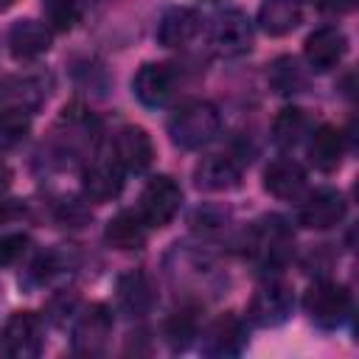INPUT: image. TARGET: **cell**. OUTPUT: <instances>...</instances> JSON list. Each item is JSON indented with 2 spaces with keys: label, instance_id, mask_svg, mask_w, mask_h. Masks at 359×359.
Here are the masks:
<instances>
[{
  "label": "cell",
  "instance_id": "d4e9b609",
  "mask_svg": "<svg viewBox=\"0 0 359 359\" xmlns=\"http://www.w3.org/2000/svg\"><path fill=\"white\" fill-rule=\"evenodd\" d=\"M42 14L50 31H70L84 14V0H42Z\"/></svg>",
  "mask_w": 359,
  "mask_h": 359
},
{
  "label": "cell",
  "instance_id": "9a60e30c",
  "mask_svg": "<svg viewBox=\"0 0 359 359\" xmlns=\"http://www.w3.org/2000/svg\"><path fill=\"white\" fill-rule=\"evenodd\" d=\"M123 188V171L115 160H93L81 171V194L90 202H109Z\"/></svg>",
  "mask_w": 359,
  "mask_h": 359
},
{
  "label": "cell",
  "instance_id": "83f0119b",
  "mask_svg": "<svg viewBox=\"0 0 359 359\" xmlns=\"http://www.w3.org/2000/svg\"><path fill=\"white\" fill-rule=\"evenodd\" d=\"M28 250V236L25 233H6L0 236V266L17 264Z\"/></svg>",
  "mask_w": 359,
  "mask_h": 359
},
{
  "label": "cell",
  "instance_id": "30bf717a",
  "mask_svg": "<svg viewBox=\"0 0 359 359\" xmlns=\"http://www.w3.org/2000/svg\"><path fill=\"white\" fill-rule=\"evenodd\" d=\"M345 50H348V36L337 25H323V28L311 31L303 42V56H306L309 67L317 70V73H325V70L337 67L342 62Z\"/></svg>",
  "mask_w": 359,
  "mask_h": 359
},
{
  "label": "cell",
  "instance_id": "1f68e13d",
  "mask_svg": "<svg viewBox=\"0 0 359 359\" xmlns=\"http://www.w3.org/2000/svg\"><path fill=\"white\" fill-rule=\"evenodd\" d=\"M11 3H17V0H0V8H8Z\"/></svg>",
  "mask_w": 359,
  "mask_h": 359
},
{
  "label": "cell",
  "instance_id": "5b68a950",
  "mask_svg": "<svg viewBox=\"0 0 359 359\" xmlns=\"http://www.w3.org/2000/svg\"><path fill=\"white\" fill-rule=\"evenodd\" d=\"M112 311L104 303L87 306L73 323V351L79 356H101L112 334Z\"/></svg>",
  "mask_w": 359,
  "mask_h": 359
},
{
  "label": "cell",
  "instance_id": "7a4b0ae2",
  "mask_svg": "<svg viewBox=\"0 0 359 359\" xmlns=\"http://www.w3.org/2000/svg\"><path fill=\"white\" fill-rule=\"evenodd\" d=\"M303 309L309 320L325 331L339 328L351 314V292L334 280H317L309 286L303 297Z\"/></svg>",
  "mask_w": 359,
  "mask_h": 359
},
{
  "label": "cell",
  "instance_id": "ffe728a7",
  "mask_svg": "<svg viewBox=\"0 0 359 359\" xmlns=\"http://www.w3.org/2000/svg\"><path fill=\"white\" fill-rule=\"evenodd\" d=\"M345 154V135L334 123H323L309 135V160L320 171H334Z\"/></svg>",
  "mask_w": 359,
  "mask_h": 359
},
{
  "label": "cell",
  "instance_id": "8fae6325",
  "mask_svg": "<svg viewBox=\"0 0 359 359\" xmlns=\"http://www.w3.org/2000/svg\"><path fill=\"white\" fill-rule=\"evenodd\" d=\"M154 160L151 137L143 126L126 123L115 135V163L129 174H143Z\"/></svg>",
  "mask_w": 359,
  "mask_h": 359
},
{
  "label": "cell",
  "instance_id": "4fadbf2b",
  "mask_svg": "<svg viewBox=\"0 0 359 359\" xmlns=\"http://www.w3.org/2000/svg\"><path fill=\"white\" fill-rule=\"evenodd\" d=\"M250 247H252V252H255L264 264L275 266V264H280V261L289 255L292 233H289V227H286L283 219H278V216H266V219H261V222L255 224Z\"/></svg>",
  "mask_w": 359,
  "mask_h": 359
},
{
  "label": "cell",
  "instance_id": "e0dca14e",
  "mask_svg": "<svg viewBox=\"0 0 359 359\" xmlns=\"http://www.w3.org/2000/svg\"><path fill=\"white\" fill-rule=\"evenodd\" d=\"M194 182L202 191H233L241 182V165L227 154L202 157L194 168Z\"/></svg>",
  "mask_w": 359,
  "mask_h": 359
},
{
  "label": "cell",
  "instance_id": "9c48e42d",
  "mask_svg": "<svg viewBox=\"0 0 359 359\" xmlns=\"http://www.w3.org/2000/svg\"><path fill=\"white\" fill-rule=\"evenodd\" d=\"M345 210H348V202L337 188H317L303 199L297 210V222L309 230H328L345 219Z\"/></svg>",
  "mask_w": 359,
  "mask_h": 359
},
{
  "label": "cell",
  "instance_id": "5bb4252c",
  "mask_svg": "<svg viewBox=\"0 0 359 359\" xmlns=\"http://www.w3.org/2000/svg\"><path fill=\"white\" fill-rule=\"evenodd\" d=\"M202 31V14L188 6L168 8L157 22V42L163 48H185Z\"/></svg>",
  "mask_w": 359,
  "mask_h": 359
},
{
  "label": "cell",
  "instance_id": "484cf974",
  "mask_svg": "<svg viewBox=\"0 0 359 359\" xmlns=\"http://www.w3.org/2000/svg\"><path fill=\"white\" fill-rule=\"evenodd\" d=\"M31 129V112L22 107H0V149L17 146Z\"/></svg>",
  "mask_w": 359,
  "mask_h": 359
},
{
  "label": "cell",
  "instance_id": "f546056e",
  "mask_svg": "<svg viewBox=\"0 0 359 359\" xmlns=\"http://www.w3.org/2000/svg\"><path fill=\"white\" fill-rule=\"evenodd\" d=\"M8 182H11V168H8V163L0 157V191H6Z\"/></svg>",
  "mask_w": 359,
  "mask_h": 359
},
{
  "label": "cell",
  "instance_id": "44dd1931",
  "mask_svg": "<svg viewBox=\"0 0 359 359\" xmlns=\"http://www.w3.org/2000/svg\"><path fill=\"white\" fill-rule=\"evenodd\" d=\"M146 233H149V227L137 210H121L107 222L104 238L109 247H115L121 252H132L146 244Z\"/></svg>",
  "mask_w": 359,
  "mask_h": 359
},
{
  "label": "cell",
  "instance_id": "7c38bea8",
  "mask_svg": "<svg viewBox=\"0 0 359 359\" xmlns=\"http://www.w3.org/2000/svg\"><path fill=\"white\" fill-rule=\"evenodd\" d=\"M174 84H177V73L160 62L143 65L132 79V90H135L137 101L146 107H163L171 98Z\"/></svg>",
  "mask_w": 359,
  "mask_h": 359
},
{
  "label": "cell",
  "instance_id": "ba28073f",
  "mask_svg": "<svg viewBox=\"0 0 359 359\" xmlns=\"http://www.w3.org/2000/svg\"><path fill=\"white\" fill-rule=\"evenodd\" d=\"M247 348V323L238 314L216 317L202 334V353L210 359L238 356Z\"/></svg>",
  "mask_w": 359,
  "mask_h": 359
},
{
  "label": "cell",
  "instance_id": "52a82bcc",
  "mask_svg": "<svg viewBox=\"0 0 359 359\" xmlns=\"http://www.w3.org/2000/svg\"><path fill=\"white\" fill-rule=\"evenodd\" d=\"M210 45L219 56H241L252 48V22L241 8H224L210 25Z\"/></svg>",
  "mask_w": 359,
  "mask_h": 359
},
{
  "label": "cell",
  "instance_id": "f1b7e54d",
  "mask_svg": "<svg viewBox=\"0 0 359 359\" xmlns=\"http://www.w3.org/2000/svg\"><path fill=\"white\" fill-rule=\"evenodd\" d=\"M25 213V205L20 199H11V196H0V224H8L14 219H20Z\"/></svg>",
  "mask_w": 359,
  "mask_h": 359
},
{
  "label": "cell",
  "instance_id": "277c9868",
  "mask_svg": "<svg viewBox=\"0 0 359 359\" xmlns=\"http://www.w3.org/2000/svg\"><path fill=\"white\" fill-rule=\"evenodd\" d=\"M180 205H182V191H180V185H177L171 177L160 174V177H151V180L146 182V188L140 191L137 213H140V219L146 222V227H165V224L177 216Z\"/></svg>",
  "mask_w": 359,
  "mask_h": 359
},
{
  "label": "cell",
  "instance_id": "d6986e66",
  "mask_svg": "<svg viewBox=\"0 0 359 359\" xmlns=\"http://www.w3.org/2000/svg\"><path fill=\"white\" fill-rule=\"evenodd\" d=\"M118 306L132 314V317H143L151 311L154 306V286L149 280L146 272L140 269H129L118 278Z\"/></svg>",
  "mask_w": 359,
  "mask_h": 359
},
{
  "label": "cell",
  "instance_id": "8992f818",
  "mask_svg": "<svg viewBox=\"0 0 359 359\" xmlns=\"http://www.w3.org/2000/svg\"><path fill=\"white\" fill-rule=\"evenodd\" d=\"M0 351L11 359H34L42 351V320L34 311H14L0 331Z\"/></svg>",
  "mask_w": 359,
  "mask_h": 359
},
{
  "label": "cell",
  "instance_id": "cb8c5ba5",
  "mask_svg": "<svg viewBox=\"0 0 359 359\" xmlns=\"http://www.w3.org/2000/svg\"><path fill=\"white\" fill-rule=\"evenodd\" d=\"M309 135V115L300 107H283L272 121V140L280 149L297 146Z\"/></svg>",
  "mask_w": 359,
  "mask_h": 359
},
{
  "label": "cell",
  "instance_id": "3957f363",
  "mask_svg": "<svg viewBox=\"0 0 359 359\" xmlns=\"http://www.w3.org/2000/svg\"><path fill=\"white\" fill-rule=\"evenodd\" d=\"M292 306H294L292 286L280 278H269L255 289L250 309H247V317H250V323H255L261 328H275V325L289 320Z\"/></svg>",
  "mask_w": 359,
  "mask_h": 359
},
{
  "label": "cell",
  "instance_id": "7402d4cb",
  "mask_svg": "<svg viewBox=\"0 0 359 359\" xmlns=\"http://www.w3.org/2000/svg\"><path fill=\"white\" fill-rule=\"evenodd\" d=\"M303 11L297 0H264L258 8V25L269 36H283L297 28Z\"/></svg>",
  "mask_w": 359,
  "mask_h": 359
},
{
  "label": "cell",
  "instance_id": "4316f807",
  "mask_svg": "<svg viewBox=\"0 0 359 359\" xmlns=\"http://www.w3.org/2000/svg\"><path fill=\"white\" fill-rule=\"evenodd\" d=\"M269 81L275 87V93L280 95H289V93H300L306 87V76H303V67L297 65V59L292 56H280L272 70H269Z\"/></svg>",
  "mask_w": 359,
  "mask_h": 359
},
{
  "label": "cell",
  "instance_id": "603a6c76",
  "mask_svg": "<svg viewBox=\"0 0 359 359\" xmlns=\"http://www.w3.org/2000/svg\"><path fill=\"white\" fill-rule=\"evenodd\" d=\"M165 342L171 351H185L196 337H199V309L196 306H182L165 320Z\"/></svg>",
  "mask_w": 359,
  "mask_h": 359
},
{
  "label": "cell",
  "instance_id": "6da1fadb",
  "mask_svg": "<svg viewBox=\"0 0 359 359\" xmlns=\"http://www.w3.org/2000/svg\"><path fill=\"white\" fill-rule=\"evenodd\" d=\"M165 129H168L174 146L202 149L205 143H210L219 135L222 118H219V109L208 101H185L168 115Z\"/></svg>",
  "mask_w": 359,
  "mask_h": 359
},
{
  "label": "cell",
  "instance_id": "4dcf8cb0",
  "mask_svg": "<svg viewBox=\"0 0 359 359\" xmlns=\"http://www.w3.org/2000/svg\"><path fill=\"white\" fill-rule=\"evenodd\" d=\"M300 6L306 3V6H317V8H323V6H328V0H297Z\"/></svg>",
  "mask_w": 359,
  "mask_h": 359
},
{
  "label": "cell",
  "instance_id": "ac0fdd59",
  "mask_svg": "<svg viewBox=\"0 0 359 359\" xmlns=\"http://www.w3.org/2000/svg\"><path fill=\"white\" fill-rule=\"evenodd\" d=\"M264 188L278 199H297L306 188V171L292 157H278L264 171Z\"/></svg>",
  "mask_w": 359,
  "mask_h": 359
},
{
  "label": "cell",
  "instance_id": "2e32d148",
  "mask_svg": "<svg viewBox=\"0 0 359 359\" xmlns=\"http://www.w3.org/2000/svg\"><path fill=\"white\" fill-rule=\"evenodd\" d=\"M6 42H8V50L14 59L28 62V59L42 56L50 48V28L39 20H17L8 28Z\"/></svg>",
  "mask_w": 359,
  "mask_h": 359
}]
</instances>
